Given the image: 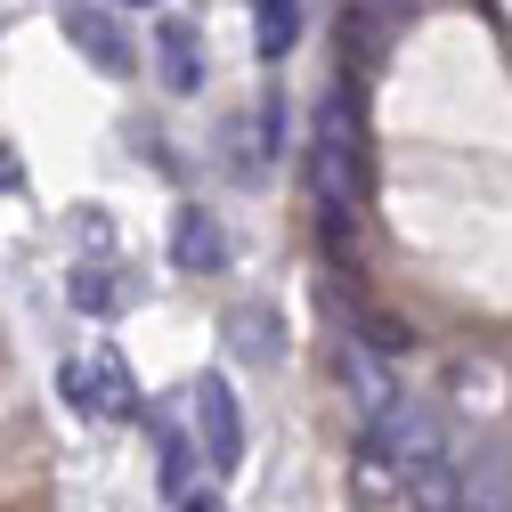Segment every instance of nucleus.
Instances as JSON below:
<instances>
[{"label":"nucleus","instance_id":"7","mask_svg":"<svg viewBox=\"0 0 512 512\" xmlns=\"http://www.w3.org/2000/svg\"><path fill=\"white\" fill-rule=\"evenodd\" d=\"M334 366H342V382H350V399H358V423L366 415H382L399 399V382H391V358H382L374 342H358V334H342V350H334Z\"/></svg>","mask_w":512,"mask_h":512},{"label":"nucleus","instance_id":"10","mask_svg":"<svg viewBox=\"0 0 512 512\" xmlns=\"http://www.w3.org/2000/svg\"><path fill=\"white\" fill-rule=\"evenodd\" d=\"M382 33H391V17H374L366 0H350V17H342V66H350V90L374 82V66H382Z\"/></svg>","mask_w":512,"mask_h":512},{"label":"nucleus","instance_id":"6","mask_svg":"<svg viewBox=\"0 0 512 512\" xmlns=\"http://www.w3.org/2000/svg\"><path fill=\"white\" fill-rule=\"evenodd\" d=\"M228 252H236V244H228V228H220L204 204H179V212H171V261H179L187 277L228 269Z\"/></svg>","mask_w":512,"mask_h":512},{"label":"nucleus","instance_id":"17","mask_svg":"<svg viewBox=\"0 0 512 512\" xmlns=\"http://www.w3.org/2000/svg\"><path fill=\"white\" fill-rule=\"evenodd\" d=\"M114 9H155V0H114Z\"/></svg>","mask_w":512,"mask_h":512},{"label":"nucleus","instance_id":"16","mask_svg":"<svg viewBox=\"0 0 512 512\" xmlns=\"http://www.w3.org/2000/svg\"><path fill=\"white\" fill-rule=\"evenodd\" d=\"M179 512H220V496H179Z\"/></svg>","mask_w":512,"mask_h":512},{"label":"nucleus","instance_id":"3","mask_svg":"<svg viewBox=\"0 0 512 512\" xmlns=\"http://www.w3.org/2000/svg\"><path fill=\"white\" fill-rule=\"evenodd\" d=\"M196 439H204V464L212 472H236L244 464V407H236V391H228L220 374L196 382Z\"/></svg>","mask_w":512,"mask_h":512},{"label":"nucleus","instance_id":"5","mask_svg":"<svg viewBox=\"0 0 512 512\" xmlns=\"http://www.w3.org/2000/svg\"><path fill=\"white\" fill-rule=\"evenodd\" d=\"M399 496L415 512H464V464H456V447H431V456L399 464Z\"/></svg>","mask_w":512,"mask_h":512},{"label":"nucleus","instance_id":"11","mask_svg":"<svg viewBox=\"0 0 512 512\" xmlns=\"http://www.w3.org/2000/svg\"><path fill=\"white\" fill-rule=\"evenodd\" d=\"M293 41H301V0H252V49H261L269 66Z\"/></svg>","mask_w":512,"mask_h":512},{"label":"nucleus","instance_id":"1","mask_svg":"<svg viewBox=\"0 0 512 512\" xmlns=\"http://www.w3.org/2000/svg\"><path fill=\"white\" fill-rule=\"evenodd\" d=\"M309 187L317 212H326V236L350 244L358 204H366V122H358V90L317 106V139H309Z\"/></svg>","mask_w":512,"mask_h":512},{"label":"nucleus","instance_id":"12","mask_svg":"<svg viewBox=\"0 0 512 512\" xmlns=\"http://www.w3.org/2000/svg\"><path fill=\"white\" fill-rule=\"evenodd\" d=\"M147 431H155V447H163V488H171V496H187V472H196V447L179 439V423H171V415H147Z\"/></svg>","mask_w":512,"mask_h":512},{"label":"nucleus","instance_id":"9","mask_svg":"<svg viewBox=\"0 0 512 512\" xmlns=\"http://www.w3.org/2000/svg\"><path fill=\"white\" fill-rule=\"evenodd\" d=\"M228 342H236V358H252V366H277V358H285V326H277L269 301H236V309H228Z\"/></svg>","mask_w":512,"mask_h":512},{"label":"nucleus","instance_id":"14","mask_svg":"<svg viewBox=\"0 0 512 512\" xmlns=\"http://www.w3.org/2000/svg\"><path fill=\"white\" fill-rule=\"evenodd\" d=\"M277 147H285V90L261 98V155H277Z\"/></svg>","mask_w":512,"mask_h":512},{"label":"nucleus","instance_id":"8","mask_svg":"<svg viewBox=\"0 0 512 512\" xmlns=\"http://www.w3.org/2000/svg\"><path fill=\"white\" fill-rule=\"evenodd\" d=\"M155 66H163V82H171L179 98L204 90V41H196L187 17H163V25H155Z\"/></svg>","mask_w":512,"mask_h":512},{"label":"nucleus","instance_id":"4","mask_svg":"<svg viewBox=\"0 0 512 512\" xmlns=\"http://www.w3.org/2000/svg\"><path fill=\"white\" fill-rule=\"evenodd\" d=\"M66 41L90 57V66L98 74H139V49H131V33H122V17L114 9H90V0H74V9H66Z\"/></svg>","mask_w":512,"mask_h":512},{"label":"nucleus","instance_id":"13","mask_svg":"<svg viewBox=\"0 0 512 512\" xmlns=\"http://www.w3.org/2000/svg\"><path fill=\"white\" fill-rule=\"evenodd\" d=\"M66 293H74V309H90V317H114L122 301H131V293L114 285V269H74V285H66Z\"/></svg>","mask_w":512,"mask_h":512},{"label":"nucleus","instance_id":"15","mask_svg":"<svg viewBox=\"0 0 512 512\" xmlns=\"http://www.w3.org/2000/svg\"><path fill=\"white\" fill-rule=\"evenodd\" d=\"M366 9H374V17H391V25H399V17H415V0H366Z\"/></svg>","mask_w":512,"mask_h":512},{"label":"nucleus","instance_id":"2","mask_svg":"<svg viewBox=\"0 0 512 512\" xmlns=\"http://www.w3.org/2000/svg\"><path fill=\"white\" fill-rule=\"evenodd\" d=\"M57 399H66L82 423H131V415H147L131 366H122L114 350H98V358H66V366H57Z\"/></svg>","mask_w":512,"mask_h":512}]
</instances>
